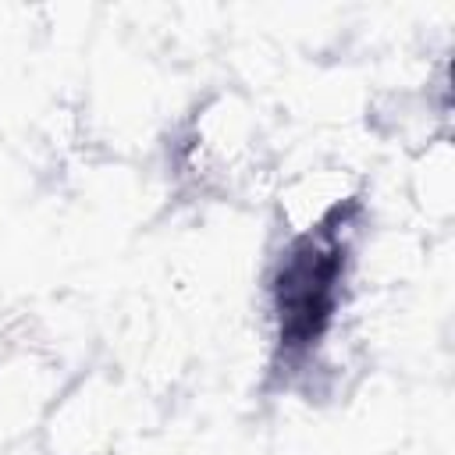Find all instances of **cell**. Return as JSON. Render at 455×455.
I'll use <instances>...</instances> for the list:
<instances>
[{
	"mask_svg": "<svg viewBox=\"0 0 455 455\" xmlns=\"http://www.w3.org/2000/svg\"><path fill=\"white\" fill-rule=\"evenodd\" d=\"M259 160V132L252 110L238 96H213L196 114L181 146L185 171L206 188L242 185Z\"/></svg>",
	"mask_w": 455,
	"mask_h": 455,
	"instance_id": "6da1fadb",
	"label": "cell"
},
{
	"mask_svg": "<svg viewBox=\"0 0 455 455\" xmlns=\"http://www.w3.org/2000/svg\"><path fill=\"white\" fill-rule=\"evenodd\" d=\"M355 181L338 167H316L281 188V217L288 235H309L348 217L355 206Z\"/></svg>",
	"mask_w": 455,
	"mask_h": 455,
	"instance_id": "7a4b0ae2",
	"label": "cell"
}]
</instances>
